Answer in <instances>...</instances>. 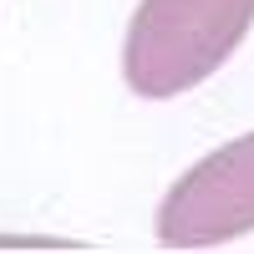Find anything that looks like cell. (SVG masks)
Instances as JSON below:
<instances>
[{
  "label": "cell",
  "instance_id": "6da1fadb",
  "mask_svg": "<svg viewBox=\"0 0 254 254\" xmlns=\"http://www.w3.org/2000/svg\"><path fill=\"white\" fill-rule=\"evenodd\" d=\"M254 0H142L127 20L122 76L147 102H168L208 81L244 46Z\"/></svg>",
  "mask_w": 254,
  "mask_h": 254
},
{
  "label": "cell",
  "instance_id": "7a4b0ae2",
  "mask_svg": "<svg viewBox=\"0 0 254 254\" xmlns=\"http://www.w3.org/2000/svg\"><path fill=\"white\" fill-rule=\"evenodd\" d=\"M244 234H254V132L198 158L158 203L168 249H214Z\"/></svg>",
  "mask_w": 254,
  "mask_h": 254
}]
</instances>
